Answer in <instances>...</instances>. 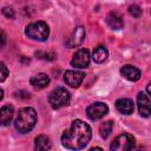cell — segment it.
<instances>
[{
  "label": "cell",
  "instance_id": "cell-7",
  "mask_svg": "<svg viewBox=\"0 0 151 151\" xmlns=\"http://www.w3.org/2000/svg\"><path fill=\"white\" fill-rule=\"evenodd\" d=\"M90 64V52L86 48L78 50L71 60V65L74 68H86Z\"/></svg>",
  "mask_w": 151,
  "mask_h": 151
},
{
  "label": "cell",
  "instance_id": "cell-10",
  "mask_svg": "<svg viewBox=\"0 0 151 151\" xmlns=\"http://www.w3.org/2000/svg\"><path fill=\"white\" fill-rule=\"evenodd\" d=\"M137 105H138V111L140 113V116L143 117H149L150 112H151V107H150V97L149 94L144 93V92H139L137 96Z\"/></svg>",
  "mask_w": 151,
  "mask_h": 151
},
{
  "label": "cell",
  "instance_id": "cell-12",
  "mask_svg": "<svg viewBox=\"0 0 151 151\" xmlns=\"http://www.w3.org/2000/svg\"><path fill=\"white\" fill-rule=\"evenodd\" d=\"M106 22L112 29H122L124 27V20L118 12H110L106 17Z\"/></svg>",
  "mask_w": 151,
  "mask_h": 151
},
{
  "label": "cell",
  "instance_id": "cell-15",
  "mask_svg": "<svg viewBox=\"0 0 151 151\" xmlns=\"http://www.w3.org/2000/svg\"><path fill=\"white\" fill-rule=\"evenodd\" d=\"M14 107L12 105H6L0 109V126H7L13 118Z\"/></svg>",
  "mask_w": 151,
  "mask_h": 151
},
{
  "label": "cell",
  "instance_id": "cell-11",
  "mask_svg": "<svg viewBox=\"0 0 151 151\" xmlns=\"http://www.w3.org/2000/svg\"><path fill=\"white\" fill-rule=\"evenodd\" d=\"M120 74L129 81H137L140 78V71L132 65H124L120 68Z\"/></svg>",
  "mask_w": 151,
  "mask_h": 151
},
{
  "label": "cell",
  "instance_id": "cell-23",
  "mask_svg": "<svg viewBox=\"0 0 151 151\" xmlns=\"http://www.w3.org/2000/svg\"><path fill=\"white\" fill-rule=\"evenodd\" d=\"M2 97H4V91H2L1 88H0V100L2 99Z\"/></svg>",
  "mask_w": 151,
  "mask_h": 151
},
{
  "label": "cell",
  "instance_id": "cell-4",
  "mask_svg": "<svg viewBox=\"0 0 151 151\" xmlns=\"http://www.w3.org/2000/svg\"><path fill=\"white\" fill-rule=\"evenodd\" d=\"M70 100H71V94L64 87L54 88L48 96V103H50L51 107L54 110L67 106L70 104Z\"/></svg>",
  "mask_w": 151,
  "mask_h": 151
},
{
  "label": "cell",
  "instance_id": "cell-3",
  "mask_svg": "<svg viewBox=\"0 0 151 151\" xmlns=\"http://www.w3.org/2000/svg\"><path fill=\"white\" fill-rule=\"evenodd\" d=\"M25 34L37 41H45L48 38L50 34V28L46 22L44 21H35L32 24H28L25 28Z\"/></svg>",
  "mask_w": 151,
  "mask_h": 151
},
{
  "label": "cell",
  "instance_id": "cell-13",
  "mask_svg": "<svg viewBox=\"0 0 151 151\" xmlns=\"http://www.w3.org/2000/svg\"><path fill=\"white\" fill-rule=\"evenodd\" d=\"M29 83L35 90H41L50 84V78L46 73H38L29 79Z\"/></svg>",
  "mask_w": 151,
  "mask_h": 151
},
{
  "label": "cell",
  "instance_id": "cell-5",
  "mask_svg": "<svg viewBox=\"0 0 151 151\" xmlns=\"http://www.w3.org/2000/svg\"><path fill=\"white\" fill-rule=\"evenodd\" d=\"M136 139L130 133H122L114 138V140L111 143L110 149L113 151H126L134 147Z\"/></svg>",
  "mask_w": 151,
  "mask_h": 151
},
{
  "label": "cell",
  "instance_id": "cell-20",
  "mask_svg": "<svg viewBox=\"0 0 151 151\" xmlns=\"http://www.w3.org/2000/svg\"><path fill=\"white\" fill-rule=\"evenodd\" d=\"M8 77V68L4 63H0V81H5Z\"/></svg>",
  "mask_w": 151,
  "mask_h": 151
},
{
  "label": "cell",
  "instance_id": "cell-2",
  "mask_svg": "<svg viewBox=\"0 0 151 151\" xmlns=\"http://www.w3.org/2000/svg\"><path fill=\"white\" fill-rule=\"evenodd\" d=\"M37 123V112L33 107H22L19 110L14 122L15 129L20 133H27L33 130Z\"/></svg>",
  "mask_w": 151,
  "mask_h": 151
},
{
  "label": "cell",
  "instance_id": "cell-17",
  "mask_svg": "<svg viewBox=\"0 0 151 151\" xmlns=\"http://www.w3.org/2000/svg\"><path fill=\"white\" fill-rule=\"evenodd\" d=\"M52 146L50 138L45 134H40L34 140V149L35 150H50Z\"/></svg>",
  "mask_w": 151,
  "mask_h": 151
},
{
  "label": "cell",
  "instance_id": "cell-8",
  "mask_svg": "<svg viewBox=\"0 0 151 151\" xmlns=\"http://www.w3.org/2000/svg\"><path fill=\"white\" fill-rule=\"evenodd\" d=\"M85 37H86V32H85V28L83 26H77L72 34L68 37L67 41H66V46L68 48H73V47H78L79 45L83 44V41L85 40Z\"/></svg>",
  "mask_w": 151,
  "mask_h": 151
},
{
  "label": "cell",
  "instance_id": "cell-14",
  "mask_svg": "<svg viewBox=\"0 0 151 151\" xmlns=\"http://www.w3.org/2000/svg\"><path fill=\"white\" fill-rule=\"evenodd\" d=\"M116 109L122 113V114H131L133 112L134 105L133 101L129 98H122L116 101Z\"/></svg>",
  "mask_w": 151,
  "mask_h": 151
},
{
  "label": "cell",
  "instance_id": "cell-19",
  "mask_svg": "<svg viewBox=\"0 0 151 151\" xmlns=\"http://www.w3.org/2000/svg\"><path fill=\"white\" fill-rule=\"evenodd\" d=\"M129 12H130V14H131L132 17H134V18H139V17L142 15V8H140L139 6H137V5L130 6V7H129Z\"/></svg>",
  "mask_w": 151,
  "mask_h": 151
},
{
  "label": "cell",
  "instance_id": "cell-16",
  "mask_svg": "<svg viewBox=\"0 0 151 151\" xmlns=\"http://www.w3.org/2000/svg\"><path fill=\"white\" fill-rule=\"evenodd\" d=\"M107 57H109V52L104 46H98L97 48H94L93 54H92V59L97 64L104 63L107 59Z\"/></svg>",
  "mask_w": 151,
  "mask_h": 151
},
{
  "label": "cell",
  "instance_id": "cell-6",
  "mask_svg": "<svg viewBox=\"0 0 151 151\" xmlns=\"http://www.w3.org/2000/svg\"><path fill=\"white\" fill-rule=\"evenodd\" d=\"M109 112V107L105 103L101 101H97L91 104L87 109H86V114L91 120H98L101 119L105 114H107Z\"/></svg>",
  "mask_w": 151,
  "mask_h": 151
},
{
  "label": "cell",
  "instance_id": "cell-9",
  "mask_svg": "<svg viewBox=\"0 0 151 151\" xmlns=\"http://www.w3.org/2000/svg\"><path fill=\"white\" fill-rule=\"evenodd\" d=\"M84 77L85 74L80 71H77V70H68L65 72L64 74V80L67 85H70L71 87H79L80 84L83 83L84 80Z\"/></svg>",
  "mask_w": 151,
  "mask_h": 151
},
{
  "label": "cell",
  "instance_id": "cell-21",
  "mask_svg": "<svg viewBox=\"0 0 151 151\" xmlns=\"http://www.w3.org/2000/svg\"><path fill=\"white\" fill-rule=\"evenodd\" d=\"M2 14H4L6 18H8V19H13V18H14V15H15L14 9H13V8H11V7H5V8L2 9Z\"/></svg>",
  "mask_w": 151,
  "mask_h": 151
},
{
  "label": "cell",
  "instance_id": "cell-22",
  "mask_svg": "<svg viewBox=\"0 0 151 151\" xmlns=\"http://www.w3.org/2000/svg\"><path fill=\"white\" fill-rule=\"evenodd\" d=\"M5 42H6V34L4 33V31L0 29V51L5 46Z\"/></svg>",
  "mask_w": 151,
  "mask_h": 151
},
{
  "label": "cell",
  "instance_id": "cell-1",
  "mask_svg": "<svg viewBox=\"0 0 151 151\" xmlns=\"http://www.w3.org/2000/svg\"><path fill=\"white\" fill-rule=\"evenodd\" d=\"M91 137L92 130L90 125L80 119H76L61 134V144L70 150H81L88 144Z\"/></svg>",
  "mask_w": 151,
  "mask_h": 151
},
{
  "label": "cell",
  "instance_id": "cell-18",
  "mask_svg": "<svg viewBox=\"0 0 151 151\" xmlns=\"http://www.w3.org/2000/svg\"><path fill=\"white\" fill-rule=\"evenodd\" d=\"M112 127H113V123H112L111 120L104 122V123L100 125V127H99V132H100L101 138H104V139L107 138L109 134H110L111 131H112Z\"/></svg>",
  "mask_w": 151,
  "mask_h": 151
}]
</instances>
